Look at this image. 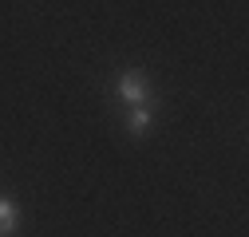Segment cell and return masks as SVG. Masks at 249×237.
I'll return each mask as SVG.
<instances>
[{
    "label": "cell",
    "instance_id": "obj_2",
    "mask_svg": "<svg viewBox=\"0 0 249 237\" xmlns=\"http://www.w3.org/2000/svg\"><path fill=\"white\" fill-rule=\"evenodd\" d=\"M154 115H159V103H154V99L127 107V131H131V135H146V131L154 127Z\"/></svg>",
    "mask_w": 249,
    "mask_h": 237
},
{
    "label": "cell",
    "instance_id": "obj_1",
    "mask_svg": "<svg viewBox=\"0 0 249 237\" xmlns=\"http://www.w3.org/2000/svg\"><path fill=\"white\" fill-rule=\"evenodd\" d=\"M115 95H119V103H127V107L154 99L146 71H119V79H115Z\"/></svg>",
    "mask_w": 249,
    "mask_h": 237
},
{
    "label": "cell",
    "instance_id": "obj_3",
    "mask_svg": "<svg viewBox=\"0 0 249 237\" xmlns=\"http://www.w3.org/2000/svg\"><path fill=\"white\" fill-rule=\"evenodd\" d=\"M20 225V205L12 198H0V237H12Z\"/></svg>",
    "mask_w": 249,
    "mask_h": 237
}]
</instances>
